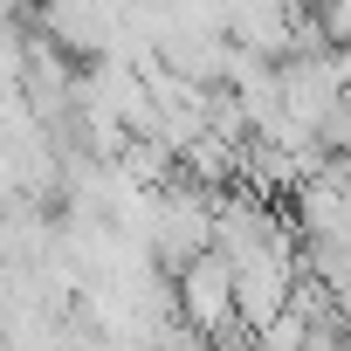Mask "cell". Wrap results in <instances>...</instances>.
Returning <instances> with one entry per match:
<instances>
[{
	"label": "cell",
	"instance_id": "cell-1",
	"mask_svg": "<svg viewBox=\"0 0 351 351\" xmlns=\"http://www.w3.org/2000/svg\"><path fill=\"white\" fill-rule=\"evenodd\" d=\"M180 317L193 324V330H207L214 344L221 337H234V317H241V296H234V262L221 255V248H207V255H193L180 276Z\"/></svg>",
	"mask_w": 351,
	"mask_h": 351
}]
</instances>
